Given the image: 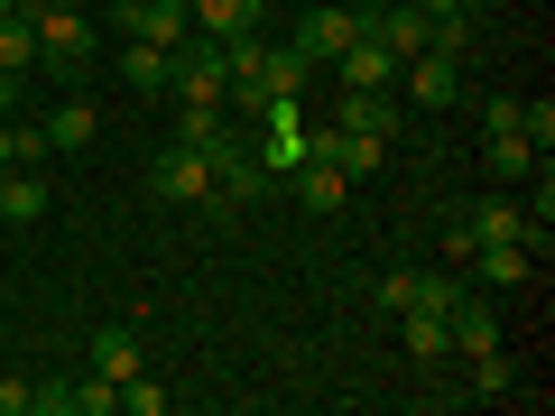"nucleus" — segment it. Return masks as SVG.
<instances>
[{"instance_id":"obj_1","label":"nucleus","mask_w":555,"mask_h":416,"mask_svg":"<svg viewBox=\"0 0 555 416\" xmlns=\"http://www.w3.org/2000/svg\"><path fill=\"white\" fill-rule=\"evenodd\" d=\"M28 28H38V65L65 83L93 75V10H20Z\"/></svg>"},{"instance_id":"obj_2","label":"nucleus","mask_w":555,"mask_h":416,"mask_svg":"<svg viewBox=\"0 0 555 416\" xmlns=\"http://www.w3.org/2000/svg\"><path fill=\"white\" fill-rule=\"evenodd\" d=\"M177 112H232V83H222V47L214 38H185L177 47V75H167Z\"/></svg>"},{"instance_id":"obj_3","label":"nucleus","mask_w":555,"mask_h":416,"mask_svg":"<svg viewBox=\"0 0 555 416\" xmlns=\"http://www.w3.org/2000/svg\"><path fill=\"white\" fill-rule=\"evenodd\" d=\"M481 240H518V250H528V204H509V195L463 204V213H454V232H444V259L463 269V250H481Z\"/></svg>"},{"instance_id":"obj_4","label":"nucleus","mask_w":555,"mask_h":416,"mask_svg":"<svg viewBox=\"0 0 555 416\" xmlns=\"http://www.w3.org/2000/svg\"><path fill=\"white\" fill-rule=\"evenodd\" d=\"M112 28L139 38V47H185V38H195V10H185V0H120Z\"/></svg>"},{"instance_id":"obj_5","label":"nucleus","mask_w":555,"mask_h":416,"mask_svg":"<svg viewBox=\"0 0 555 416\" xmlns=\"http://www.w3.org/2000/svg\"><path fill=\"white\" fill-rule=\"evenodd\" d=\"M306 158H324L343 185H361V177H379V167H389V139H361V130H315V139H306Z\"/></svg>"},{"instance_id":"obj_6","label":"nucleus","mask_w":555,"mask_h":416,"mask_svg":"<svg viewBox=\"0 0 555 416\" xmlns=\"http://www.w3.org/2000/svg\"><path fill=\"white\" fill-rule=\"evenodd\" d=\"M149 195H158V204H204V195H214V158H195V148L167 139L158 167H149Z\"/></svg>"},{"instance_id":"obj_7","label":"nucleus","mask_w":555,"mask_h":416,"mask_svg":"<svg viewBox=\"0 0 555 416\" xmlns=\"http://www.w3.org/2000/svg\"><path fill=\"white\" fill-rule=\"evenodd\" d=\"M352 38H361V10H315V20H306V28H297L287 47H297L306 65H334V56H343Z\"/></svg>"},{"instance_id":"obj_8","label":"nucleus","mask_w":555,"mask_h":416,"mask_svg":"<svg viewBox=\"0 0 555 416\" xmlns=\"http://www.w3.org/2000/svg\"><path fill=\"white\" fill-rule=\"evenodd\" d=\"M398 75H408V93L426 102V112H444V102H463V65H454V56H436V47H426V56H408Z\"/></svg>"},{"instance_id":"obj_9","label":"nucleus","mask_w":555,"mask_h":416,"mask_svg":"<svg viewBox=\"0 0 555 416\" xmlns=\"http://www.w3.org/2000/svg\"><path fill=\"white\" fill-rule=\"evenodd\" d=\"M334 65H343V93H389V83H398V56L379 38H352Z\"/></svg>"},{"instance_id":"obj_10","label":"nucleus","mask_w":555,"mask_h":416,"mask_svg":"<svg viewBox=\"0 0 555 416\" xmlns=\"http://www.w3.org/2000/svg\"><path fill=\"white\" fill-rule=\"evenodd\" d=\"M463 269H473L481 287H518V277L537 269V250H518V240H481V250H463Z\"/></svg>"},{"instance_id":"obj_11","label":"nucleus","mask_w":555,"mask_h":416,"mask_svg":"<svg viewBox=\"0 0 555 416\" xmlns=\"http://www.w3.org/2000/svg\"><path fill=\"white\" fill-rule=\"evenodd\" d=\"M195 10V38H250L269 0H185Z\"/></svg>"},{"instance_id":"obj_12","label":"nucleus","mask_w":555,"mask_h":416,"mask_svg":"<svg viewBox=\"0 0 555 416\" xmlns=\"http://www.w3.org/2000/svg\"><path fill=\"white\" fill-rule=\"evenodd\" d=\"M444 342H454L463 361H473V352H500V315H491V306H473V297H463L454 315H444Z\"/></svg>"},{"instance_id":"obj_13","label":"nucleus","mask_w":555,"mask_h":416,"mask_svg":"<svg viewBox=\"0 0 555 416\" xmlns=\"http://www.w3.org/2000/svg\"><path fill=\"white\" fill-rule=\"evenodd\" d=\"M287 195H297L306 213H343V195H352V185H343V177H334L324 158H297V177H287Z\"/></svg>"},{"instance_id":"obj_14","label":"nucleus","mask_w":555,"mask_h":416,"mask_svg":"<svg viewBox=\"0 0 555 416\" xmlns=\"http://www.w3.org/2000/svg\"><path fill=\"white\" fill-rule=\"evenodd\" d=\"M334 130H361V139H398V102H389V93H343Z\"/></svg>"},{"instance_id":"obj_15","label":"nucleus","mask_w":555,"mask_h":416,"mask_svg":"<svg viewBox=\"0 0 555 416\" xmlns=\"http://www.w3.org/2000/svg\"><path fill=\"white\" fill-rule=\"evenodd\" d=\"M38 130H47V148H56V158H75V148H93V130H102V120H93V102H56V112H47Z\"/></svg>"},{"instance_id":"obj_16","label":"nucleus","mask_w":555,"mask_h":416,"mask_svg":"<svg viewBox=\"0 0 555 416\" xmlns=\"http://www.w3.org/2000/svg\"><path fill=\"white\" fill-rule=\"evenodd\" d=\"M481 167H491V185H528L537 177V148L518 130H491V148H481Z\"/></svg>"},{"instance_id":"obj_17","label":"nucleus","mask_w":555,"mask_h":416,"mask_svg":"<svg viewBox=\"0 0 555 416\" xmlns=\"http://www.w3.org/2000/svg\"><path fill=\"white\" fill-rule=\"evenodd\" d=\"M120 75H130V93H167V75H177V47H120Z\"/></svg>"},{"instance_id":"obj_18","label":"nucleus","mask_w":555,"mask_h":416,"mask_svg":"<svg viewBox=\"0 0 555 416\" xmlns=\"http://www.w3.org/2000/svg\"><path fill=\"white\" fill-rule=\"evenodd\" d=\"M93 370L102 379H130L139 370V324H102V334H93Z\"/></svg>"},{"instance_id":"obj_19","label":"nucleus","mask_w":555,"mask_h":416,"mask_svg":"<svg viewBox=\"0 0 555 416\" xmlns=\"http://www.w3.org/2000/svg\"><path fill=\"white\" fill-rule=\"evenodd\" d=\"M398 342H408V361H444V352H454V342H444V315H426V306L398 315Z\"/></svg>"},{"instance_id":"obj_20","label":"nucleus","mask_w":555,"mask_h":416,"mask_svg":"<svg viewBox=\"0 0 555 416\" xmlns=\"http://www.w3.org/2000/svg\"><path fill=\"white\" fill-rule=\"evenodd\" d=\"M0 65H10V75H38V28H28L20 10L0 20Z\"/></svg>"},{"instance_id":"obj_21","label":"nucleus","mask_w":555,"mask_h":416,"mask_svg":"<svg viewBox=\"0 0 555 416\" xmlns=\"http://www.w3.org/2000/svg\"><path fill=\"white\" fill-rule=\"evenodd\" d=\"M47 158H56V148H47V130L10 112V167H47Z\"/></svg>"},{"instance_id":"obj_22","label":"nucleus","mask_w":555,"mask_h":416,"mask_svg":"<svg viewBox=\"0 0 555 416\" xmlns=\"http://www.w3.org/2000/svg\"><path fill=\"white\" fill-rule=\"evenodd\" d=\"M518 139H528L537 158L555 148V102H546V93H537V102H518Z\"/></svg>"},{"instance_id":"obj_23","label":"nucleus","mask_w":555,"mask_h":416,"mask_svg":"<svg viewBox=\"0 0 555 416\" xmlns=\"http://www.w3.org/2000/svg\"><path fill=\"white\" fill-rule=\"evenodd\" d=\"M416 277H426V269H389V277H379V287H371L379 315H408V306H416Z\"/></svg>"},{"instance_id":"obj_24","label":"nucleus","mask_w":555,"mask_h":416,"mask_svg":"<svg viewBox=\"0 0 555 416\" xmlns=\"http://www.w3.org/2000/svg\"><path fill=\"white\" fill-rule=\"evenodd\" d=\"M120 407H130V416H167V389L149 370H130V379H120Z\"/></svg>"},{"instance_id":"obj_25","label":"nucleus","mask_w":555,"mask_h":416,"mask_svg":"<svg viewBox=\"0 0 555 416\" xmlns=\"http://www.w3.org/2000/svg\"><path fill=\"white\" fill-rule=\"evenodd\" d=\"M473 398H509V361L500 352H473Z\"/></svg>"},{"instance_id":"obj_26","label":"nucleus","mask_w":555,"mask_h":416,"mask_svg":"<svg viewBox=\"0 0 555 416\" xmlns=\"http://www.w3.org/2000/svg\"><path fill=\"white\" fill-rule=\"evenodd\" d=\"M112 407H120V379H102V370H93V379L75 389V416H112Z\"/></svg>"},{"instance_id":"obj_27","label":"nucleus","mask_w":555,"mask_h":416,"mask_svg":"<svg viewBox=\"0 0 555 416\" xmlns=\"http://www.w3.org/2000/svg\"><path fill=\"white\" fill-rule=\"evenodd\" d=\"M0 416H38V379H20V370L0 379Z\"/></svg>"},{"instance_id":"obj_28","label":"nucleus","mask_w":555,"mask_h":416,"mask_svg":"<svg viewBox=\"0 0 555 416\" xmlns=\"http://www.w3.org/2000/svg\"><path fill=\"white\" fill-rule=\"evenodd\" d=\"M481 130H518V93H491V102H481Z\"/></svg>"},{"instance_id":"obj_29","label":"nucleus","mask_w":555,"mask_h":416,"mask_svg":"<svg viewBox=\"0 0 555 416\" xmlns=\"http://www.w3.org/2000/svg\"><path fill=\"white\" fill-rule=\"evenodd\" d=\"M20 83H28V75H10V65H0V112H20Z\"/></svg>"},{"instance_id":"obj_30","label":"nucleus","mask_w":555,"mask_h":416,"mask_svg":"<svg viewBox=\"0 0 555 416\" xmlns=\"http://www.w3.org/2000/svg\"><path fill=\"white\" fill-rule=\"evenodd\" d=\"M20 10H93V0H20Z\"/></svg>"},{"instance_id":"obj_31","label":"nucleus","mask_w":555,"mask_h":416,"mask_svg":"<svg viewBox=\"0 0 555 416\" xmlns=\"http://www.w3.org/2000/svg\"><path fill=\"white\" fill-rule=\"evenodd\" d=\"M463 10H473V20H481V10H491V0H463Z\"/></svg>"},{"instance_id":"obj_32","label":"nucleus","mask_w":555,"mask_h":416,"mask_svg":"<svg viewBox=\"0 0 555 416\" xmlns=\"http://www.w3.org/2000/svg\"><path fill=\"white\" fill-rule=\"evenodd\" d=\"M10 10H20V0H0V20H10Z\"/></svg>"}]
</instances>
